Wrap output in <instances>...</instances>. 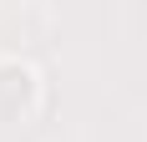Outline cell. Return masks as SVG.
<instances>
[{"label":"cell","instance_id":"cell-1","mask_svg":"<svg viewBox=\"0 0 147 142\" xmlns=\"http://www.w3.org/2000/svg\"><path fill=\"white\" fill-rule=\"evenodd\" d=\"M41 107V71L20 56H0V122H30Z\"/></svg>","mask_w":147,"mask_h":142}]
</instances>
